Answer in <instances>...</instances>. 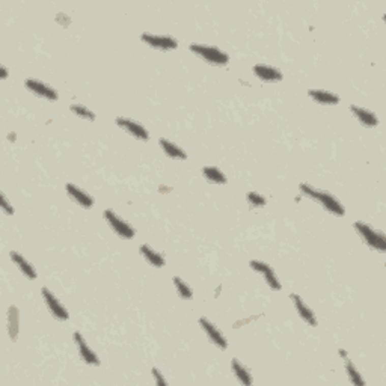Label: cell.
Listing matches in <instances>:
<instances>
[{
	"label": "cell",
	"instance_id": "cell-1",
	"mask_svg": "<svg viewBox=\"0 0 386 386\" xmlns=\"http://www.w3.org/2000/svg\"><path fill=\"white\" fill-rule=\"evenodd\" d=\"M301 190L305 195H308V196L314 198L315 201H318V202H320L326 210H329L331 213L338 216L344 215V207L341 205V202L337 201V199H335L332 195H329L328 192H321V190L312 189V187H309L308 184H301Z\"/></svg>",
	"mask_w": 386,
	"mask_h": 386
},
{
	"label": "cell",
	"instance_id": "cell-2",
	"mask_svg": "<svg viewBox=\"0 0 386 386\" xmlns=\"http://www.w3.org/2000/svg\"><path fill=\"white\" fill-rule=\"evenodd\" d=\"M190 50L195 51L196 54H199L201 57H204L205 61L212 62V64H216V65H225L229 57L226 53L220 51L219 48L216 47H210V45H199V44H192L190 45Z\"/></svg>",
	"mask_w": 386,
	"mask_h": 386
},
{
	"label": "cell",
	"instance_id": "cell-3",
	"mask_svg": "<svg viewBox=\"0 0 386 386\" xmlns=\"http://www.w3.org/2000/svg\"><path fill=\"white\" fill-rule=\"evenodd\" d=\"M354 228L358 229V232L362 235V239H364L371 248L379 249V251H385L386 240L382 234L376 232L373 228H370L367 223H362V222H356V223H354Z\"/></svg>",
	"mask_w": 386,
	"mask_h": 386
},
{
	"label": "cell",
	"instance_id": "cell-4",
	"mask_svg": "<svg viewBox=\"0 0 386 386\" xmlns=\"http://www.w3.org/2000/svg\"><path fill=\"white\" fill-rule=\"evenodd\" d=\"M104 217H106L107 223L112 226V229L118 235H121L123 239H133L134 237V229L130 226L129 223H126L121 217H118V216L115 215L112 210H106L104 212Z\"/></svg>",
	"mask_w": 386,
	"mask_h": 386
},
{
	"label": "cell",
	"instance_id": "cell-5",
	"mask_svg": "<svg viewBox=\"0 0 386 386\" xmlns=\"http://www.w3.org/2000/svg\"><path fill=\"white\" fill-rule=\"evenodd\" d=\"M251 267L254 270H257L259 273H262L264 279L267 281V284L273 288V290H281V282L278 281L275 272L272 270V267L269 264H264L261 261H251Z\"/></svg>",
	"mask_w": 386,
	"mask_h": 386
},
{
	"label": "cell",
	"instance_id": "cell-6",
	"mask_svg": "<svg viewBox=\"0 0 386 386\" xmlns=\"http://www.w3.org/2000/svg\"><path fill=\"white\" fill-rule=\"evenodd\" d=\"M43 298L44 301H45V305L48 306V309L51 311V314H53L56 318H59V320H67V318H68L67 309L61 305V302L57 301L47 288H43Z\"/></svg>",
	"mask_w": 386,
	"mask_h": 386
},
{
	"label": "cell",
	"instance_id": "cell-7",
	"mask_svg": "<svg viewBox=\"0 0 386 386\" xmlns=\"http://www.w3.org/2000/svg\"><path fill=\"white\" fill-rule=\"evenodd\" d=\"M142 40L150 45L160 48V50H173L176 48L178 43L172 37H159V35H151V34H143Z\"/></svg>",
	"mask_w": 386,
	"mask_h": 386
},
{
	"label": "cell",
	"instance_id": "cell-8",
	"mask_svg": "<svg viewBox=\"0 0 386 386\" xmlns=\"http://www.w3.org/2000/svg\"><path fill=\"white\" fill-rule=\"evenodd\" d=\"M199 324L202 326V329L205 331V334L209 335V338H210V340H212V341H213L217 347H220V348H226V340L223 338V335L217 331V328H216L212 321H209L207 318L201 317V318H199Z\"/></svg>",
	"mask_w": 386,
	"mask_h": 386
},
{
	"label": "cell",
	"instance_id": "cell-9",
	"mask_svg": "<svg viewBox=\"0 0 386 386\" xmlns=\"http://www.w3.org/2000/svg\"><path fill=\"white\" fill-rule=\"evenodd\" d=\"M116 124H118L120 127L127 130L130 134H133L134 137H137V139H140V140H148V137H150V134H148L146 130L143 129L142 126L136 124V123L131 121V120H127V118H116Z\"/></svg>",
	"mask_w": 386,
	"mask_h": 386
},
{
	"label": "cell",
	"instance_id": "cell-10",
	"mask_svg": "<svg viewBox=\"0 0 386 386\" xmlns=\"http://www.w3.org/2000/svg\"><path fill=\"white\" fill-rule=\"evenodd\" d=\"M26 86L31 89V91H34L37 95H40V97H43V98H47V100H57V92L54 91V89H51L48 85H45L43 82H40V80H32V79H29L27 82H26Z\"/></svg>",
	"mask_w": 386,
	"mask_h": 386
},
{
	"label": "cell",
	"instance_id": "cell-11",
	"mask_svg": "<svg viewBox=\"0 0 386 386\" xmlns=\"http://www.w3.org/2000/svg\"><path fill=\"white\" fill-rule=\"evenodd\" d=\"M67 192H68V195H70L80 207H83V209H91V207H92L94 199H92L86 192L80 190L79 187H76V186H73V184H67Z\"/></svg>",
	"mask_w": 386,
	"mask_h": 386
},
{
	"label": "cell",
	"instance_id": "cell-12",
	"mask_svg": "<svg viewBox=\"0 0 386 386\" xmlns=\"http://www.w3.org/2000/svg\"><path fill=\"white\" fill-rule=\"evenodd\" d=\"M74 338H76L77 347H79L80 354H82V358L85 359V362L91 364V365H98V364H100V361H98L97 354H95V353H94L89 347H87V344H86L85 338L82 337V334H80V332H76V334H74Z\"/></svg>",
	"mask_w": 386,
	"mask_h": 386
},
{
	"label": "cell",
	"instance_id": "cell-13",
	"mask_svg": "<svg viewBox=\"0 0 386 386\" xmlns=\"http://www.w3.org/2000/svg\"><path fill=\"white\" fill-rule=\"evenodd\" d=\"M254 71L261 80H265V82H276L282 79V74L279 70L267 67V65H255Z\"/></svg>",
	"mask_w": 386,
	"mask_h": 386
},
{
	"label": "cell",
	"instance_id": "cell-14",
	"mask_svg": "<svg viewBox=\"0 0 386 386\" xmlns=\"http://www.w3.org/2000/svg\"><path fill=\"white\" fill-rule=\"evenodd\" d=\"M291 299L294 301L296 309H298V312H299V315H301L302 318H303L306 323H309L311 326H317V320H315L314 312L305 305V302L302 301V298H299L298 294H291Z\"/></svg>",
	"mask_w": 386,
	"mask_h": 386
},
{
	"label": "cell",
	"instance_id": "cell-15",
	"mask_svg": "<svg viewBox=\"0 0 386 386\" xmlns=\"http://www.w3.org/2000/svg\"><path fill=\"white\" fill-rule=\"evenodd\" d=\"M351 112L354 113V116L364 124V126H367V127H374V126H377V118H376V115H373L371 112H368V110H365V109H362V107H358V106H351Z\"/></svg>",
	"mask_w": 386,
	"mask_h": 386
},
{
	"label": "cell",
	"instance_id": "cell-16",
	"mask_svg": "<svg viewBox=\"0 0 386 386\" xmlns=\"http://www.w3.org/2000/svg\"><path fill=\"white\" fill-rule=\"evenodd\" d=\"M11 259L18 265V269L24 273V276H27L29 279H35L37 278V272L34 270V267L24 259V258L21 257L20 254H17V252H11Z\"/></svg>",
	"mask_w": 386,
	"mask_h": 386
},
{
	"label": "cell",
	"instance_id": "cell-17",
	"mask_svg": "<svg viewBox=\"0 0 386 386\" xmlns=\"http://www.w3.org/2000/svg\"><path fill=\"white\" fill-rule=\"evenodd\" d=\"M309 95L312 100L321 103V104H337L340 103V97L326 91H309Z\"/></svg>",
	"mask_w": 386,
	"mask_h": 386
},
{
	"label": "cell",
	"instance_id": "cell-18",
	"mask_svg": "<svg viewBox=\"0 0 386 386\" xmlns=\"http://www.w3.org/2000/svg\"><path fill=\"white\" fill-rule=\"evenodd\" d=\"M160 145H162V148L165 150V153L169 156V157H172V159H187L186 157V153L181 150V148H178L175 143H172V142H169L168 139H160Z\"/></svg>",
	"mask_w": 386,
	"mask_h": 386
},
{
	"label": "cell",
	"instance_id": "cell-19",
	"mask_svg": "<svg viewBox=\"0 0 386 386\" xmlns=\"http://www.w3.org/2000/svg\"><path fill=\"white\" fill-rule=\"evenodd\" d=\"M140 254L146 258V259H148L153 265H156V267H163V264H165V259H163V257H162L160 254H157L156 251H153L150 246L142 245V246H140Z\"/></svg>",
	"mask_w": 386,
	"mask_h": 386
},
{
	"label": "cell",
	"instance_id": "cell-20",
	"mask_svg": "<svg viewBox=\"0 0 386 386\" xmlns=\"http://www.w3.org/2000/svg\"><path fill=\"white\" fill-rule=\"evenodd\" d=\"M232 370L237 376V379L245 383V385H251L252 383V379H251V374L248 373V370L242 365V362H239L237 359H232Z\"/></svg>",
	"mask_w": 386,
	"mask_h": 386
},
{
	"label": "cell",
	"instance_id": "cell-21",
	"mask_svg": "<svg viewBox=\"0 0 386 386\" xmlns=\"http://www.w3.org/2000/svg\"><path fill=\"white\" fill-rule=\"evenodd\" d=\"M9 335L11 340H17V334H18V311L15 306L9 308Z\"/></svg>",
	"mask_w": 386,
	"mask_h": 386
},
{
	"label": "cell",
	"instance_id": "cell-22",
	"mask_svg": "<svg viewBox=\"0 0 386 386\" xmlns=\"http://www.w3.org/2000/svg\"><path fill=\"white\" fill-rule=\"evenodd\" d=\"M204 176H207L212 183H219V184H225L226 183V178L222 172L219 171L217 168H212V166H207L204 168Z\"/></svg>",
	"mask_w": 386,
	"mask_h": 386
},
{
	"label": "cell",
	"instance_id": "cell-23",
	"mask_svg": "<svg viewBox=\"0 0 386 386\" xmlns=\"http://www.w3.org/2000/svg\"><path fill=\"white\" fill-rule=\"evenodd\" d=\"M173 284H175V287H176V290H178V294H180L181 298H184V299H190V298H192V290H190L178 276L173 278Z\"/></svg>",
	"mask_w": 386,
	"mask_h": 386
},
{
	"label": "cell",
	"instance_id": "cell-24",
	"mask_svg": "<svg viewBox=\"0 0 386 386\" xmlns=\"http://www.w3.org/2000/svg\"><path fill=\"white\" fill-rule=\"evenodd\" d=\"M345 368H347L348 377H350V380H351L353 383H356V385H364V383H365V382H364V379L359 376V373L354 370V367H353V364H351L350 361H347V364H345Z\"/></svg>",
	"mask_w": 386,
	"mask_h": 386
},
{
	"label": "cell",
	"instance_id": "cell-25",
	"mask_svg": "<svg viewBox=\"0 0 386 386\" xmlns=\"http://www.w3.org/2000/svg\"><path fill=\"white\" fill-rule=\"evenodd\" d=\"M74 113H77L79 116H82V118H86V120H89V121H94L95 120V115L89 110V109H86L83 106H79V104H73L71 107H70Z\"/></svg>",
	"mask_w": 386,
	"mask_h": 386
},
{
	"label": "cell",
	"instance_id": "cell-26",
	"mask_svg": "<svg viewBox=\"0 0 386 386\" xmlns=\"http://www.w3.org/2000/svg\"><path fill=\"white\" fill-rule=\"evenodd\" d=\"M248 201H249L252 205H255V207H262V205L267 204L265 198H262L261 195H258L255 192H249V193H248Z\"/></svg>",
	"mask_w": 386,
	"mask_h": 386
},
{
	"label": "cell",
	"instance_id": "cell-27",
	"mask_svg": "<svg viewBox=\"0 0 386 386\" xmlns=\"http://www.w3.org/2000/svg\"><path fill=\"white\" fill-rule=\"evenodd\" d=\"M153 374H154V379H156V382H157V383H160V385H166V380L162 377V374H160V371H159L157 368H153Z\"/></svg>",
	"mask_w": 386,
	"mask_h": 386
},
{
	"label": "cell",
	"instance_id": "cell-28",
	"mask_svg": "<svg viewBox=\"0 0 386 386\" xmlns=\"http://www.w3.org/2000/svg\"><path fill=\"white\" fill-rule=\"evenodd\" d=\"M2 209H3L8 215H12V213H14L12 207H9V204H8V201H6L5 195H2Z\"/></svg>",
	"mask_w": 386,
	"mask_h": 386
},
{
	"label": "cell",
	"instance_id": "cell-29",
	"mask_svg": "<svg viewBox=\"0 0 386 386\" xmlns=\"http://www.w3.org/2000/svg\"><path fill=\"white\" fill-rule=\"evenodd\" d=\"M6 74H8V73H6V68H5V67H2V79H5V77H6Z\"/></svg>",
	"mask_w": 386,
	"mask_h": 386
}]
</instances>
